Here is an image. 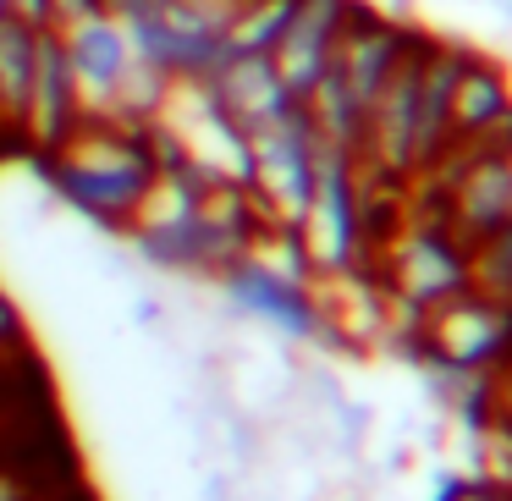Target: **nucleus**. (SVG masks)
Here are the masks:
<instances>
[{
	"label": "nucleus",
	"mask_w": 512,
	"mask_h": 501,
	"mask_svg": "<svg viewBox=\"0 0 512 501\" xmlns=\"http://www.w3.org/2000/svg\"><path fill=\"white\" fill-rule=\"evenodd\" d=\"M155 149L144 127L122 122H78L45 155V182L67 210L94 221L100 232H122L144 182L155 177Z\"/></svg>",
	"instance_id": "f257e3e1"
},
{
	"label": "nucleus",
	"mask_w": 512,
	"mask_h": 501,
	"mask_svg": "<svg viewBox=\"0 0 512 501\" xmlns=\"http://www.w3.org/2000/svg\"><path fill=\"white\" fill-rule=\"evenodd\" d=\"M507 353H512V298L463 287L419 314L413 358L435 380H485Z\"/></svg>",
	"instance_id": "f03ea898"
},
{
	"label": "nucleus",
	"mask_w": 512,
	"mask_h": 501,
	"mask_svg": "<svg viewBox=\"0 0 512 501\" xmlns=\"http://www.w3.org/2000/svg\"><path fill=\"white\" fill-rule=\"evenodd\" d=\"M375 281L386 287V298L424 314L468 287V248L446 232L441 210L419 215V221H402L397 232H380Z\"/></svg>",
	"instance_id": "7ed1b4c3"
},
{
	"label": "nucleus",
	"mask_w": 512,
	"mask_h": 501,
	"mask_svg": "<svg viewBox=\"0 0 512 501\" xmlns=\"http://www.w3.org/2000/svg\"><path fill=\"white\" fill-rule=\"evenodd\" d=\"M248 204L265 226H298L314 193V127L292 105L281 122L248 133Z\"/></svg>",
	"instance_id": "20e7f679"
},
{
	"label": "nucleus",
	"mask_w": 512,
	"mask_h": 501,
	"mask_svg": "<svg viewBox=\"0 0 512 501\" xmlns=\"http://www.w3.org/2000/svg\"><path fill=\"white\" fill-rule=\"evenodd\" d=\"M199 188L204 182L182 166H155V177L144 182L133 215L122 221V243L138 259L171 270V276H188L193 259V232H199Z\"/></svg>",
	"instance_id": "39448f33"
},
{
	"label": "nucleus",
	"mask_w": 512,
	"mask_h": 501,
	"mask_svg": "<svg viewBox=\"0 0 512 501\" xmlns=\"http://www.w3.org/2000/svg\"><path fill=\"white\" fill-rule=\"evenodd\" d=\"M347 17H353V0H298V6H292L281 39L270 45V67L281 72L292 100H303V94L314 89V78L331 67Z\"/></svg>",
	"instance_id": "423d86ee"
},
{
	"label": "nucleus",
	"mask_w": 512,
	"mask_h": 501,
	"mask_svg": "<svg viewBox=\"0 0 512 501\" xmlns=\"http://www.w3.org/2000/svg\"><path fill=\"white\" fill-rule=\"evenodd\" d=\"M78 122H83V111H78V94H72L67 56H61L56 28L45 23L39 28V45H34V78H28V94L17 105V127H23V138L39 155H50Z\"/></svg>",
	"instance_id": "0eeeda50"
},
{
	"label": "nucleus",
	"mask_w": 512,
	"mask_h": 501,
	"mask_svg": "<svg viewBox=\"0 0 512 501\" xmlns=\"http://www.w3.org/2000/svg\"><path fill=\"white\" fill-rule=\"evenodd\" d=\"M210 94L243 133H259V127L281 122L298 105L287 94V83H281V72L270 67V56H226L210 72Z\"/></svg>",
	"instance_id": "6e6552de"
},
{
	"label": "nucleus",
	"mask_w": 512,
	"mask_h": 501,
	"mask_svg": "<svg viewBox=\"0 0 512 501\" xmlns=\"http://www.w3.org/2000/svg\"><path fill=\"white\" fill-rule=\"evenodd\" d=\"M512 105L507 72L490 67L485 56H468L457 50L452 67V94H446V144H463V138H479L501 111Z\"/></svg>",
	"instance_id": "1a4fd4ad"
},
{
	"label": "nucleus",
	"mask_w": 512,
	"mask_h": 501,
	"mask_svg": "<svg viewBox=\"0 0 512 501\" xmlns=\"http://www.w3.org/2000/svg\"><path fill=\"white\" fill-rule=\"evenodd\" d=\"M34 45H39V23L23 17H0V122H17V105L28 94L34 78Z\"/></svg>",
	"instance_id": "9d476101"
},
{
	"label": "nucleus",
	"mask_w": 512,
	"mask_h": 501,
	"mask_svg": "<svg viewBox=\"0 0 512 501\" xmlns=\"http://www.w3.org/2000/svg\"><path fill=\"white\" fill-rule=\"evenodd\" d=\"M298 0H237L226 23V56H270Z\"/></svg>",
	"instance_id": "9b49d317"
},
{
	"label": "nucleus",
	"mask_w": 512,
	"mask_h": 501,
	"mask_svg": "<svg viewBox=\"0 0 512 501\" xmlns=\"http://www.w3.org/2000/svg\"><path fill=\"white\" fill-rule=\"evenodd\" d=\"M485 413H496V419H507V413H512V353L485 375Z\"/></svg>",
	"instance_id": "f8f14e48"
},
{
	"label": "nucleus",
	"mask_w": 512,
	"mask_h": 501,
	"mask_svg": "<svg viewBox=\"0 0 512 501\" xmlns=\"http://www.w3.org/2000/svg\"><path fill=\"white\" fill-rule=\"evenodd\" d=\"M435 501H512V490L485 485V479H457V485H441Z\"/></svg>",
	"instance_id": "ddd939ff"
},
{
	"label": "nucleus",
	"mask_w": 512,
	"mask_h": 501,
	"mask_svg": "<svg viewBox=\"0 0 512 501\" xmlns=\"http://www.w3.org/2000/svg\"><path fill=\"white\" fill-rule=\"evenodd\" d=\"M23 347V314L12 298H0V353H17Z\"/></svg>",
	"instance_id": "4468645a"
},
{
	"label": "nucleus",
	"mask_w": 512,
	"mask_h": 501,
	"mask_svg": "<svg viewBox=\"0 0 512 501\" xmlns=\"http://www.w3.org/2000/svg\"><path fill=\"white\" fill-rule=\"evenodd\" d=\"M0 501H39V496L17 468H0Z\"/></svg>",
	"instance_id": "2eb2a0df"
},
{
	"label": "nucleus",
	"mask_w": 512,
	"mask_h": 501,
	"mask_svg": "<svg viewBox=\"0 0 512 501\" xmlns=\"http://www.w3.org/2000/svg\"><path fill=\"white\" fill-rule=\"evenodd\" d=\"M6 12L23 17V23H39V28H45V23H50V0H6Z\"/></svg>",
	"instance_id": "dca6fc26"
},
{
	"label": "nucleus",
	"mask_w": 512,
	"mask_h": 501,
	"mask_svg": "<svg viewBox=\"0 0 512 501\" xmlns=\"http://www.w3.org/2000/svg\"><path fill=\"white\" fill-rule=\"evenodd\" d=\"M501 166H507V193H512V149H501Z\"/></svg>",
	"instance_id": "f3484780"
},
{
	"label": "nucleus",
	"mask_w": 512,
	"mask_h": 501,
	"mask_svg": "<svg viewBox=\"0 0 512 501\" xmlns=\"http://www.w3.org/2000/svg\"><path fill=\"white\" fill-rule=\"evenodd\" d=\"M0 17H6V0H0Z\"/></svg>",
	"instance_id": "a211bd4d"
},
{
	"label": "nucleus",
	"mask_w": 512,
	"mask_h": 501,
	"mask_svg": "<svg viewBox=\"0 0 512 501\" xmlns=\"http://www.w3.org/2000/svg\"><path fill=\"white\" fill-rule=\"evenodd\" d=\"M507 424H512V413H507Z\"/></svg>",
	"instance_id": "6ab92c4d"
}]
</instances>
